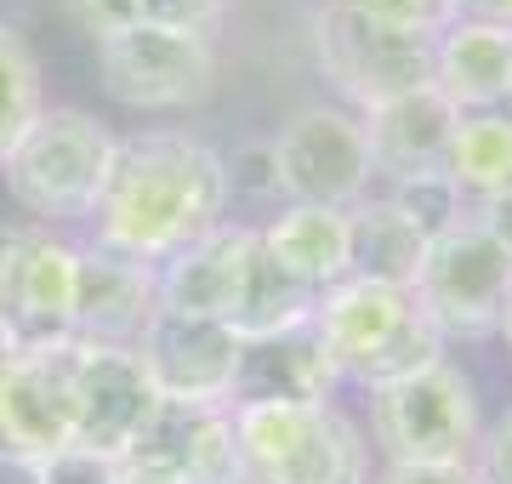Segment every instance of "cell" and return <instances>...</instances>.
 I'll use <instances>...</instances> for the list:
<instances>
[{
    "label": "cell",
    "instance_id": "17",
    "mask_svg": "<svg viewBox=\"0 0 512 484\" xmlns=\"http://www.w3.org/2000/svg\"><path fill=\"white\" fill-rule=\"evenodd\" d=\"M433 86L461 114L501 109L512 92V29L461 12L433 35Z\"/></svg>",
    "mask_w": 512,
    "mask_h": 484
},
{
    "label": "cell",
    "instance_id": "14",
    "mask_svg": "<svg viewBox=\"0 0 512 484\" xmlns=\"http://www.w3.org/2000/svg\"><path fill=\"white\" fill-rule=\"evenodd\" d=\"M160 319V268L114 257L103 245H80L74 274V336L103 348H137Z\"/></svg>",
    "mask_w": 512,
    "mask_h": 484
},
{
    "label": "cell",
    "instance_id": "6",
    "mask_svg": "<svg viewBox=\"0 0 512 484\" xmlns=\"http://www.w3.org/2000/svg\"><path fill=\"white\" fill-rule=\"evenodd\" d=\"M313 57H319V75L353 103V114L416 92V86H433V35L427 29L348 12V6H325L313 18Z\"/></svg>",
    "mask_w": 512,
    "mask_h": 484
},
{
    "label": "cell",
    "instance_id": "7",
    "mask_svg": "<svg viewBox=\"0 0 512 484\" xmlns=\"http://www.w3.org/2000/svg\"><path fill=\"white\" fill-rule=\"evenodd\" d=\"M268 143H274L285 205L353 211L365 194H376L365 126H359V114L342 109V103H308V109H296Z\"/></svg>",
    "mask_w": 512,
    "mask_h": 484
},
{
    "label": "cell",
    "instance_id": "18",
    "mask_svg": "<svg viewBox=\"0 0 512 484\" xmlns=\"http://www.w3.org/2000/svg\"><path fill=\"white\" fill-rule=\"evenodd\" d=\"M126 456L160 462L165 473H177L183 484H239L228 410H194V405H165L160 399Z\"/></svg>",
    "mask_w": 512,
    "mask_h": 484
},
{
    "label": "cell",
    "instance_id": "32",
    "mask_svg": "<svg viewBox=\"0 0 512 484\" xmlns=\"http://www.w3.org/2000/svg\"><path fill=\"white\" fill-rule=\"evenodd\" d=\"M376 484H478L473 479V462H456V467H404V462H387L376 473Z\"/></svg>",
    "mask_w": 512,
    "mask_h": 484
},
{
    "label": "cell",
    "instance_id": "29",
    "mask_svg": "<svg viewBox=\"0 0 512 484\" xmlns=\"http://www.w3.org/2000/svg\"><path fill=\"white\" fill-rule=\"evenodd\" d=\"M40 484H114V462L92 456V450H57L40 462Z\"/></svg>",
    "mask_w": 512,
    "mask_h": 484
},
{
    "label": "cell",
    "instance_id": "27",
    "mask_svg": "<svg viewBox=\"0 0 512 484\" xmlns=\"http://www.w3.org/2000/svg\"><path fill=\"white\" fill-rule=\"evenodd\" d=\"M222 166H228V194L256 200V205H285V194H279V166H274V143H268V137H262V143H239L234 154H222Z\"/></svg>",
    "mask_w": 512,
    "mask_h": 484
},
{
    "label": "cell",
    "instance_id": "3",
    "mask_svg": "<svg viewBox=\"0 0 512 484\" xmlns=\"http://www.w3.org/2000/svg\"><path fill=\"white\" fill-rule=\"evenodd\" d=\"M228 422L239 484H370V445L336 399H239Z\"/></svg>",
    "mask_w": 512,
    "mask_h": 484
},
{
    "label": "cell",
    "instance_id": "23",
    "mask_svg": "<svg viewBox=\"0 0 512 484\" xmlns=\"http://www.w3.org/2000/svg\"><path fill=\"white\" fill-rule=\"evenodd\" d=\"M228 0H63V12L80 35L109 40L126 29H188V35H217Z\"/></svg>",
    "mask_w": 512,
    "mask_h": 484
},
{
    "label": "cell",
    "instance_id": "24",
    "mask_svg": "<svg viewBox=\"0 0 512 484\" xmlns=\"http://www.w3.org/2000/svg\"><path fill=\"white\" fill-rule=\"evenodd\" d=\"M439 171L461 188L467 205L484 200V194L512 188V120L501 109L461 114V126H456V137H450V149H444Z\"/></svg>",
    "mask_w": 512,
    "mask_h": 484
},
{
    "label": "cell",
    "instance_id": "5",
    "mask_svg": "<svg viewBox=\"0 0 512 484\" xmlns=\"http://www.w3.org/2000/svg\"><path fill=\"white\" fill-rule=\"evenodd\" d=\"M478 388L473 376L439 359L427 371L370 388V439L387 462L404 467H456L478 450Z\"/></svg>",
    "mask_w": 512,
    "mask_h": 484
},
{
    "label": "cell",
    "instance_id": "19",
    "mask_svg": "<svg viewBox=\"0 0 512 484\" xmlns=\"http://www.w3.org/2000/svg\"><path fill=\"white\" fill-rule=\"evenodd\" d=\"M256 240L308 291H330L336 280L353 274L348 211H330V205H279L274 217L256 228Z\"/></svg>",
    "mask_w": 512,
    "mask_h": 484
},
{
    "label": "cell",
    "instance_id": "28",
    "mask_svg": "<svg viewBox=\"0 0 512 484\" xmlns=\"http://www.w3.org/2000/svg\"><path fill=\"white\" fill-rule=\"evenodd\" d=\"M325 6H348V12H370V18H393V23H410V29H427V35H439L450 18L467 12V0H325Z\"/></svg>",
    "mask_w": 512,
    "mask_h": 484
},
{
    "label": "cell",
    "instance_id": "22",
    "mask_svg": "<svg viewBox=\"0 0 512 484\" xmlns=\"http://www.w3.org/2000/svg\"><path fill=\"white\" fill-rule=\"evenodd\" d=\"M313 297H319V291L291 280V274L262 251V240H256L251 274H245V291H239V308H234V319H228V331H234L245 348H251V342H274V336H291L313 319Z\"/></svg>",
    "mask_w": 512,
    "mask_h": 484
},
{
    "label": "cell",
    "instance_id": "26",
    "mask_svg": "<svg viewBox=\"0 0 512 484\" xmlns=\"http://www.w3.org/2000/svg\"><path fill=\"white\" fill-rule=\"evenodd\" d=\"M382 200L416 228L421 240H439V234H450L456 223H467V200H461V188L450 183L444 171H410V177H393V183H382Z\"/></svg>",
    "mask_w": 512,
    "mask_h": 484
},
{
    "label": "cell",
    "instance_id": "9",
    "mask_svg": "<svg viewBox=\"0 0 512 484\" xmlns=\"http://www.w3.org/2000/svg\"><path fill=\"white\" fill-rule=\"evenodd\" d=\"M416 308L439 325L444 342H478L495 336L501 308L512 297V257L473 223H456L450 234L427 240L421 274L410 285Z\"/></svg>",
    "mask_w": 512,
    "mask_h": 484
},
{
    "label": "cell",
    "instance_id": "10",
    "mask_svg": "<svg viewBox=\"0 0 512 484\" xmlns=\"http://www.w3.org/2000/svg\"><path fill=\"white\" fill-rule=\"evenodd\" d=\"M80 245L40 223H0V325L18 342L74 336Z\"/></svg>",
    "mask_w": 512,
    "mask_h": 484
},
{
    "label": "cell",
    "instance_id": "34",
    "mask_svg": "<svg viewBox=\"0 0 512 484\" xmlns=\"http://www.w3.org/2000/svg\"><path fill=\"white\" fill-rule=\"evenodd\" d=\"M0 484H40V462H23L12 450H0Z\"/></svg>",
    "mask_w": 512,
    "mask_h": 484
},
{
    "label": "cell",
    "instance_id": "21",
    "mask_svg": "<svg viewBox=\"0 0 512 484\" xmlns=\"http://www.w3.org/2000/svg\"><path fill=\"white\" fill-rule=\"evenodd\" d=\"M348 234H353V274H359V280L399 285V291L416 285L421 257H427V240L404 223L382 194H365V200L353 205L348 211Z\"/></svg>",
    "mask_w": 512,
    "mask_h": 484
},
{
    "label": "cell",
    "instance_id": "30",
    "mask_svg": "<svg viewBox=\"0 0 512 484\" xmlns=\"http://www.w3.org/2000/svg\"><path fill=\"white\" fill-rule=\"evenodd\" d=\"M473 479H478V484H512V410L495 422L490 433H478Z\"/></svg>",
    "mask_w": 512,
    "mask_h": 484
},
{
    "label": "cell",
    "instance_id": "25",
    "mask_svg": "<svg viewBox=\"0 0 512 484\" xmlns=\"http://www.w3.org/2000/svg\"><path fill=\"white\" fill-rule=\"evenodd\" d=\"M46 109V97H40V63L29 52V40L12 29V23H0V160L12 154V143L23 137V126Z\"/></svg>",
    "mask_w": 512,
    "mask_h": 484
},
{
    "label": "cell",
    "instance_id": "4",
    "mask_svg": "<svg viewBox=\"0 0 512 484\" xmlns=\"http://www.w3.org/2000/svg\"><path fill=\"white\" fill-rule=\"evenodd\" d=\"M114 149H120V137L97 114L57 103L23 126L12 154L0 160V177H6V194L23 205L29 223H86L114 171Z\"/></svg>",
    "mask_w": 512,
    "mask_h": 484
},
{
    "label": "cell",
    "instance_id": "2",
    "mask_svg": "<svg viewBox=\"0 0 512 484\" xmlns=\"http://www.w3.org/2000/svg\"><path fill=\"white\" fill-rule=\"evenodd\" d=\"M308 331L319 336V348L330 354L342 382L359 388H387L404 376L427 371L450 354V342L439 336V325L416 308L410 291L399 285H376V280H336L330 291L313 297Z\"/></svg>",
    "mask_w": 512,
    "mask_h": 484
},
{
    "label": "cell",
    "instance_id": "11",
    "mask_svg": "<svg viewBox=\"0 0 512 484\" xmlns=\"http://www.w3.org/2000/svg\"><path fill=\"white\" fill-rule=\"evenodd\" d=\"M74 354L80 336L18 342L0 371V450L46 462L74 439Z\"/></svg>",
    "mask_w": 512,
    "mask_h": 484
},
{
    "label": "cell",
    "instance_id": "12",
    "mask_svg": "<svg viewBox=\"0 0 512 484\" xmlns=\"http://www.w3.org/2000/svg\"><path fill=\"white\" fill-rule=\"evenodd\" d=\"M148 382L165 405H194V410H234L239 371H245V342L217 319H188L165 314L148 325L137 342Z\"/></svg>",
    "mask_w": 512,
    "mask_h": 484
},
{
    "label": "cell",
    "instance_id": "38",
    "mask_svg": "<svg viewBox=\"0 0 512 484\" xmlns=\"http://www.w3.org/2000/svg\"><path fill=\"white\" fill-rule=\"evenodd\" d=\"M501 114H507V120H512V92H507V103H501Z\"/></svg>",
    "mask_w": 512,
    "mask_h": 484
},
{
    "label": "cell",
    "instance_id": "13",
    "mask_svg": "<svg viewBox=\"0 0 512 484\" xmlns=\"http://www.w3.org/2000/svg\"><path fill=\"white\" fill-rule=\"evenodd\" d=\"M154 405H160V393L148 382L137 348L80 342V354H74V439H69L74 450L120 462L137 445Z\"/></svg>",
    "mask_w": 512,
    "mask_h": 484
},
{
    "label": "cell",
    "instance_id": "8",
    "mask_svg": "<svg viewBox=\"0 0 512 484\" xmlns=\"http://www.w3.org/2000/svg\"><path fill=\"white\" fill-rule=\"evenodd\" d=\"M97 80L120 109L177 114L217 92V46L188 29H126L97 40Z\"/></svg>",
    "mask_w": 512,
    "mask_h": 484
},
{
    "label": "cell",
    "instance_id": "1",
    "mask_svg": "<svg viewBox=\"0 0 512 484\" xmlns=\"http://www.w3.org/2000/svg\"><path fill=\"white\" fill-rule=\"evenodd\" d=\"M228 166L188 131H137L120 137L92 223L103 251L160 268L183 245L228 223Z\"/></svg>",
    "mask_w": 512,
    "mask_h": 484
},
{
    "label": "cell",
    "instance_id": "33",
    "mask_svg": "<svg viewBox=\"0 0 512 484\" xmlns=\"http://www.w3.org/2000/svg\"><path fill=\"white\" fill-rule=\"evenodd\" d=\"M114 484H183L177 473H165L160 462H143V456H120L114 462Z\"/></svg>",
    "mask_w": 512,
    "mask_h": 484
},
{
    "label": "cell",
    "instance_id": "31",
    "mask_svg": "<svg viewBox=\"0 0 512 484\" xmlns=\"http://www.w3.org/2000/svg\"><path fill=\"white\" fill-rule=\"evenodd\" d=\"M467 223H473L478 234H490V240L512 257V188H501V194H484V200H473V205H467Z\"/></svg>",
    "mask_w": 512,
    "mask_h": 484
},
{
    "label": "cell",
    "instance_id": "20",
    "mask_svg": "<svg viewBox=\"0 0 512 484\" xmlns=\"http://www.w3.org/2000/svg\"><path fill=\"white\" fill-rule=\"evenodd\" d=\"M336 388H342V376H336L330 354L319 348V336L308 325L291 336H274V342H251L245 348L239 399H308V405H325V399H336Z\"/></svg>",
    "mask_w": 512,
    "mask_h": 484
},
{
    "label": "cell",
    "instance_id": "15",
    "mask_svg": "<svg viewBox=\"0 0 512 484\" xmlns=\"http://www.w3.org/2000/svg\"><path fill=\"white\" fill-rule=\"evenodd\" d=\"M256 257V228L251 223H222L205 240L183 245L171 262H160V308L188 319H217L228 325L245 291Z\"/></svg>",
    "mask_w": 512,
    "mask_h": 484
},
{
    "label": "cell",
    "instance_id": "35",
    "mask_svg": "<svg viewBox=\"0 0 512 484\" xmlns=\"http://www.w3.org/2000/svg\"><path fill=\"white\" fill-rule=\"evenodd\" d=\"M473 18H490V23H507L512 29V0H467Z\"/></svg>",
    "mask_w": 512,
    "mask_h": 484
},
{
    "label": "cell",
    "instance_id": "16",
    "mask_svg": "<svg viewBox=\"0 0 512 484\" xmlns=\"http://www.w3.org/2000/svg\"><path fill=\"white\" fill-rule=\"evenodd\" d=\"M365 126V149H370V171L376 183H393V177H410V171H439L444 149L461 126V109L439 86H416L404 97H387L376 109L359 114Z\"/></svg>",
    "mask_w": 512,
    "mask_h": 484
},
{
    "label": "cell",
    "instance_id": "36",
    "mask_svg": "<svg viewBox=\"0 0 512 484\" xmlns=\"http://www.w3.org/2000/svg\"><path fill=\"white\" fill-rule=\"evenodd\" d=\"M12 348H18V336H12L6 325H0V371H6V359H12Z\"/></svg>",
    "mask_w": 512,
    "mask_h": 484
},
{
    "label": "cell",
    "instance_id": "37",
    "mask_svg": "<svg viewBox=\"0 0 512 484\" xmlns=\"http://www.w3.org/2000/svg\"><path fill=\"white\" fill-rule=\"evenodd\" d=\"M495 331L507 336V348H512V297H507V308H501V325H495Z\"/></svg>",
    "mask_w": 512,
    "mask_h": 484
}]
</instances>
